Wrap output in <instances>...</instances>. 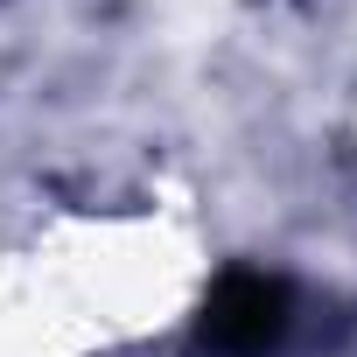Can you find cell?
<instances>
[{
    "label": "cell",
    "instance_id": "obj_1",
    "mask_svg": "<svg viewBox=\"0 0 357 357\" xmlns=\"http://www.w3.org/2000/svg\"><path fill=\"white\" fill-rule=\"evenodd\" d=\"M287 322H294L287 280H280V273H259V266H231V273L211 287L197 329H204V343L225 350V357H259V350H273V343L287 336Z\"/></svg>",
    "mask_w": 357,
    "mask_h": 357
}]
</instances>
